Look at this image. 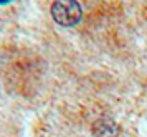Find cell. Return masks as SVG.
<instances>
[{"label": "cell", "mask_w": 147, "mask_h": 137, "mask_svg": "<svg viewBox=\"0 0 147 137\" xmlns=\"http://www.w3.org/2000/svg\"><path fill=\"white\" fill-rule=\"evenodd\" d=\"M51 17L61 26H73L81 20V7L76 0H55Z\"/></svg>", "instance_id": "cell-1"}, {"label": "cell", "mask_w": 147, "mask_h": 137, "mask_svg": "<svg viewBox=\"0 0 147 137\" xmlns=\"http://www.w3.org/2000/svg\"><path fill=\"white\" fill-rule=\"evenodd\" d=\"M94 137H117L119 134V126L111 117H101L93 124Z\"/></svg>", "instance_id": "cell-2"}, {"label": "cell", "mask_w": 147, "mask_h": 137, "mask_svg": "<svg viewBox=\"0 0 147 137\" xmlns=\"http://www.w3.org/2000/svg\"><path fill=\"white\" fill-rule=\"evenodd\" d=\"M10 0H0V3H8Z\"/></svg>", "instance_id": "cell-3"}]
</instances>
